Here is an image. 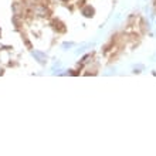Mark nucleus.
I'll return each instance as SVG.
<instances>
[{
    "instance_id": "obj_1",
    "label": "nucleus",
    "mask_w": 156,
    "mask_h": 156,
    "mask_svg": "<svg viewBox=\"0 0 156 156\" xmlns=\"http://www.w3.org/2000/svg\"><path fill=\"white\" fill-rule=\"evenodd\" d=\"M82 13H84V14H85L87 17H91V16H92V14H94V9H92V7H90V6H88V7H85V9H84V10H82Z\"/></svg>"
},
{
    "instance_id": "obj_2",
    "label": "nucleus",
    "mask_w": 156,
    "mask_h": 156,
    "mask_svg": "<svg viewBox=\"0 0 156 156\" xmlns=\"http://www.w3.org/2000/svg\"><path fill=\"white\" fill-rule=\"evenodd\" d=\"M64 2H67V0H64Z\"/></svg>"
}]
</instances>
